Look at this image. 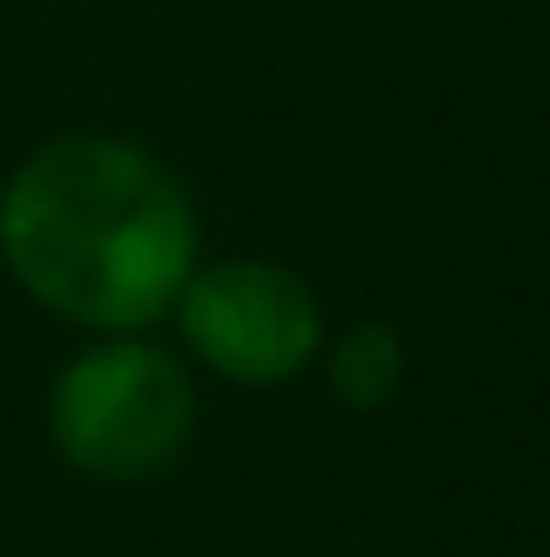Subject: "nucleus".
<instances>
[{"instance_id":"nucleus-1","label":"nucleus","mask_w":550,"mask_h":557,"mask_svg":"<svg viewBox=\"0 0 550 557\" xmlns=\"http://www.w3.org/2000/svg\"><path fill=\"white\" fill-rule=\"evenodd\" d=\"M0 269L92 339L149 332L198 269V212L141 141L57 135L0 184Z\"/></svg>"},{"instance_id":"nucleus-2","label":"nucleus","mask_w":550,"mask_h":557,"mask_svg":"<svg viewBox=\"0 0 550 557\" xmlns=\"http://www.w3.org/2000/svg\"><path fill=\"white\" fill-rule=\"evenodd\" d=\"M198 395L149 332H107L50 381V445L92 480H149L191 445Z\"/></svg>"},{"instance_id":"nucleus-3","label":"nucleus","mask_w":550,"mask_h":557,"mask_svg":"<svg viewBox=\"0 0 550 557\" xmlns=\"http://www.w3.org/2000/svg\"><path fill=\"white\" fill-rule=\"evenodd\" d=\"M184 346L205 360L220 381L240 388H283L317 360L325 346V311H317L311 283L283 261H198L184 275L177 304Z\"/></svg>"},{"instance_id":"nucleus-4","label":"nucleus","mask_w":550,"mask_h":557,"mask_svg":"<svg viewBox=\"0 0 550 557\" xmlns=\"http://www.w3.org/2000/svg\"><path fill=\"white\" fill-rule=\"evenodd\" d=\"M402 339L388 325H353L339 346H332V388H339V403L353 409H382L388 395L402 388Z\"/></svg>"}]
</instances>
